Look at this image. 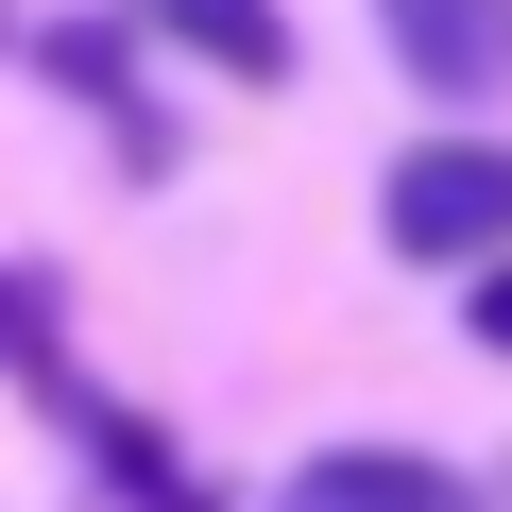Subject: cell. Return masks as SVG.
<instances>
[{
  "instance_id": "1",
  "label": "cell",
  "mask_w": 512,
  "mask_h": 512,
  "mask_svg": "<svg viewBox=\"0 0 512 512\" xmlns=\"http://www.w3.org/2000/svg\"><path fill=\"white\" fill-rule=\"evenodd\" d=\"M376 239L410 256V274H478V256H512V137H410L393 188H376Z\"/></svg>"
},
{
  "instance_id": "2",
  "label": "cell",
  "mask_w": 512,
  "mask_h": 512,
  "mask_svg": "<svg viewBox=\"0 0 512 512\" xmlns=\"http://www.w3.org/2000/svg\"><path fill=\"white\" fill-rule=\"evenodd\" d=\"M52 86H69V103H86L103 137H120V171H137V188H154V171L188 154V137H171V103H154V69H137V18H120V0L52 35Z\"/></svg>"
},
{
  "instance_id": "3",
  "label": "cell",
  "mask_w": 512,
  "mask_h": 512,
  "mask_svg": "<svg viewBox=\"0 0 512 512\" xmlns=\"http://www.w3.org/2000/svg\"><path fill=\"white\" fill-rule=\"evenodd\" d=\"M35 393H52V427H69V461H86V478H103L120 512H222V495H205V478H188V461L154 444V410H120V393H86L69 359H52Z\"/></svg>"
},
{
  "instance_id": "4",
  "label": "cell",
  "mask_w": 512,
  "mask_h": 512,
  "mask_svg": "<svg viewBox=\"0 0 512 512\" xmlns=\"http://www.w3.org/2000/svg\"><path fill=\"white\" fill-rule=\"evenodd\" d=\"M376 35L427 103H495L512 86V0H376Z\"/></svg>"
},
{
  "instance_id": "5",
  "label": "cell",
  "mask_w": 512,
  "mask_h": 512,
  "mask_svg": "<svg viewBox=\"0 0 512 512\" xmlns=\"http://www.w3.org/2000/svg\"><path fill=\"white\" fill-rule=\"evenodd\" d=\"M274 512H478V478H444L427 444H325V461H291Z\"/></svg>"
},
{
  "instance_id": "6",
  "label": "cell",
  "mask_w": 512,
  "mask_h": 512,
  "mask_svg": "<svg viewBox=\"0 0 512 512\" xmlns=\"http://www.w3.org/2000/svg\"><path fill=\"white\" fill-rule=\"evenodd\" d=\"M137 35H171V52H205V69H239V86H291V18L274 0H120Z\"/></svg>"
},
{
  "instance_id": "7",
  "label": "cell",
  "mask_w": 512,
  "mask_h": 512,
  "mask_svg": "<svg viewBox=\"0 0 512 512\" xmlns=\"http://www.w3.org/2000/svg\"><path fill=\"white\" fill-rule=\"evenodd\" d=\"M0 376H52V274L0 256Z\"/></svg>"
},
{
  "instance_id": "8",
  "label": "cell",
  "mask_w": 512,
  "mask_h": 512,
  "mask_svg": "<svg viewBox=\"0 0 512 512\" xmlns=\"http://www.w3.org/2000/svg\"><path fill=\"white\" fill-rule=\"evenodd\" d=\"M461 325H478V342L512 359V256H478V274H461Z\"/></svg>"
}]
</instances>
